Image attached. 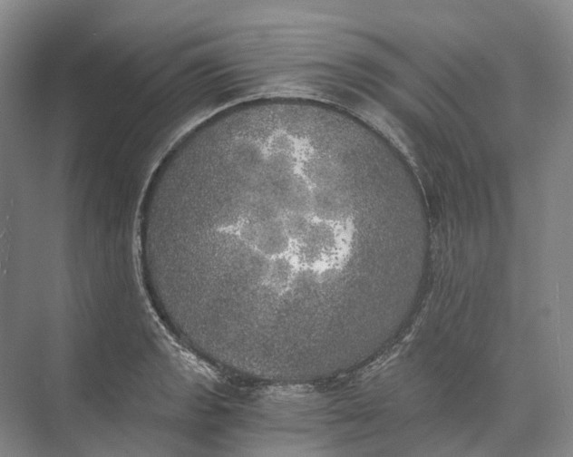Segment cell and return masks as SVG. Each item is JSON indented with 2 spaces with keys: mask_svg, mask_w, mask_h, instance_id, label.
<instances>
[{
  "mask_svg": "<svg viewBox=\"0 0 573 457\" xmlns=\"http://www.w3.org/2000/svg\"><path fill=\"white\" fill-rule=\"evenodd\" d=\"M371 191L338 173L258 162L238 170L202 253L222 328L283 347L350 330L361 262L390 239Z\"/></svg>",
  "mask_w": 573,
  "mask_h": 457,
  "instance_id": "cell-1",
  "label": "cell"
}]
</instances>
